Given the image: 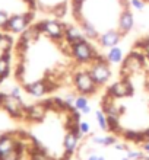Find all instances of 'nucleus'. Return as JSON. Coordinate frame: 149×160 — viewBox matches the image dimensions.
I'll return each mask as SVG.
<instances>
[{
    "label": "nucleus",
    "mask_w": 149,
    "mask_h": 160,
    "mask_svg": "<svg viewBox=\"0 0 149 160\" xmlns=\"http://www.w3.org/2000/svg\"><path fill=\"white\" fill-rule=\"evenodd\" d=\"M34 28L40 34H45L51 39H63L64 31L67 26L59 21H41L38 23H35Z\"/></svg>",
    "instance_id": "1"
},
{
    "label": "nucleus",
    "mask_w": 149,
    "mask_h": 160,
    "mask_svg": "<svg viewBox=\"0 0 149 160\" xmlns=\"http://www.w3.org/2000/svg\"><path fill=\"white\" fill-rule=\"evenodd\" d=\"M73 83L76 86V90L81 95H83V96H89V95L95 93L97 92V86H98L92 80L89 72H81V73H77V74H75Z\"/></svg>",
    "instance_id": "2"
},
{
    "label": "nucleus",
    "mask_w": 149,
    "mask_h": 160,
    "mask_svg": "<svg viewBox=\"0 0 149 160\" xmlns=\"http://www.w3.org/2000/svg\"><path fill=\"white\" fill-rule=\"evenodd\" d=\"M95 52H97V51L92 48V45H91L85 38L72 45L73 58L77 60L79 63H89V61H92Z\"/></svg>",
    "instance_id": "3"
},
{
    "label": "nucleus",
    "mask_w": 149,
    "mask_h": 160,
    "mask_svg": "<svg viewBox=\"0 0 149 160\" xmlns=\"http://www.w3.org/2000/svg\"><path fill=\"white\" fill-rule=\"evenodd\" d=\"M89 74L97 84H104L111 76L110 67H108V60L94 61V64L89 68Z\"/></svg>",
    "instance_id": "4"
},
{
    "label": "nucleus",
    "mask_w": 149,
    "mask_h": 160,
    "mask_svg": "<svg viewBox=\"0 0 149 160\" xmlns=\"http://www.w3.org/2000/svg\"><path fill=\"white\" fill-rule=\"evenodd\" d=\"M4 109L8 111L9 115H12L13 118H24L25 117V105H24V102L21 101V98H15L12 95H8L6 98V101L3 102V105H2Z\"/></svg>",
    "instance_id": "5"
},
{
    "label": "nucleus",
    "mask_w": 149,
    "mask_h": 160,
    "mask_svg": "<svg viewBox=\"0 0 149 160\" xmlns=\"http://www.w3.org/2000/svg\"><path fill=\"white\" fill-rule=\"evenodd\" d=\"M132 93H133V86L129 82L127 77H124L120 82H115L114 84H111L110 88L107 89V95L114 98V99H117V98H126L129 95H132Z\"/></svg>",
    "instance_id": "6"
},
{
    "label": "nucleus",
    "mask_w": 149,
    "mask_h": 160,
    "mask_svg": "<svg viewBox=\"0 0 149 160\" xmlns=\"http://www.w3.org/2000/svg\"><path fill=\"white\" fill-rule=\"evenodd\" d=\"M121 37H123V34L120 32V31H107V32H104L102 35H99V44H101L102 47H105V48H113V47H115L117 44L120 42V39H121Z\"/></svg>",
    "instance_id": "7"
},
{
    "label": "nucleus",
    "mask_w": 149,
    "mask_h": 160,
    "mask_svg": "<svg viewBox=\"0 0 149 160\" xmlns=\"http://www.w3.org/2000/svg\"><path fill=\"white\" fill-rule=\"evenodd\" d=\"M28 26L29 25L26 23L24 15H13V16L9 18V21H8V23H6V28H4V29L18 34V32H24Z\"/></svg>",
    "instance_id": "8"
},
{
    "label": "nucleus",
    "mask_w": 149,
    "mask_h": 160,
    "mask_svg": "<svg viewBox=\"0 0 149 160\" xmlns=\"http://www.w3.org/2000/svg\"><path fill=\"white\" fill-rule=\"evenodd\" d=\"M45 114H47V108L41 102L32 106H25V118L31 119V121H43Z\"/></svg>",
    "instance_id": "9"
},
{
    "label": "nucleus",
    "mask_w": 149,
    "mask_h": 160,
    "mask_svg": "<svg viewBox=\"0 0 149 160\" xmlns=\"http://www.w3.org/2000/svg\"><path fill=\"white\" fill-rule=\"evenodd\" d=\"M133 23H135V19H133L132 12L129 9H124L119 18V31L123 35L127 34L129 31L133 28Z\"/></svg>",
    "instance_id": "10"
},
{
    "label": "nucleus",
    "mask_w": 149,
    "mask_h": 160,
    "mask_svg": "<svg viewBox=\"0 0 149 160\" xmlns=\"http://www.w3.org/2000/svg\"><path fill=\"white\" fill-rule=\"evenodd\" d=\"M25 90L29 95L35 98H40L47 93V86H45V82L44 80H38V82H32V83H26L25 84Z\"/></svg>",
    "instance_id": "11"
},
{
    "label": "nucleus",
    "mask_w": 149,
    "mask_h": 160,
    "mask_svg": "<svg viewBox=\"0 0 149 160\" xmlns=\"http://www.w3.org/2000/svg\"><path fill=\"white\" fill-rule=\"evenodd\" d=\"M83 37H85L83 32H82L81 29L75 28V26H67L66 31H64V39H66L70 45H73V44L79 42L81 39H83Z\"/></svg>",
    "instance_id": "12"
},
{
    "label": "nucleus",
    "mask_w": 149,
    "mask_h": 160,
    "mask_svg": "<svg viewBox=\"0 0 149 160\" xmlns=\"http://www.w3.org/2000/svg\"><path fill=\"white\" fill-rule=\"evenodd\" d=\"M9 72H10V50L3 51V54L0 55V79H6L9 76Z\"/></svg>",
    "instance_id": "13"
},
{
    "label": "nucleus",
    "mask_w": 149,
    "mask_h": 160,
    "mask_svg": "<svg viewBox=\"0 0 149 160\" xmlns=\"http://www.w3.org/2000/svg\"><path fill=\"white\" fill-rule=\"evenodd\" d=\"M38 37H40V32L35 29L34 26H31V28H26V29L22 32L19 42H22L25 47H29V44H32L34 41H37Z\"/></svg>",
    "instance_id": "14"
},
{
    "label": "nucleus",
    "mask_w": 149,
    "mask_h": 160,
    "mask_svg": "<svg viewBox=\"0 0 149 160\" xmlns=\"http://www.w3.org/2000/svg\"><path fill=\"white\" fill-rule=\"evenodd\" d=\"M81 28H82V32H83V35H85L86 38H89V39H98L99 38L97 28H95L91 22L86 21V19H82L81 21Z\"/></svg>",
    "instance_id": "15"
},
{
    "label": "nucleus",
    "mask_w": 149,
    "mask_h": 160,
    "mask_svg": "<svg viewBox=\"0 0 149 160\" xmlns=\"http://www.w3.org/2000/svg\"><path fill=\"white\" fill-rule=\"evenodd\" d=\"M15 141H16V138L10 134L0 135V152L8 153L9 150H12V148L15 147Z\"/></svg>",
    "instance_id": "16"
},
{
    "label": "nucleus",
    "mask_w": 149,
    "mask_h": 160,
    "mask_svg": "<svg viewBox=\"0 0 149 160\" xmlns=\"http://www.w3.org/2000/svg\"><path fill=\"white\" fill-rule=\"evenodd\" d=\"M107 131L113 132V134H123V128L120 125V119L119 117H107Z\"/></svg>",
    "instance_id": "17"
},
{
    "label": "nucleus",
    "mask_w": 149,
    "mask_h": 160,
    "mask_svg": "<svg viewBox=\"0 0 149 160\" xmlns=\"http://www.w3.org/2000/svg\"><path fill=\"white\" fill-rule=\"evenodd\" d=\"M107 60H108L110 63H114V64L121 63V60H123V50L117 45L110 48L108 52H107Z\"/></svg>",
    "instance_id": "18"
},
{
    "label": "nucleus",
    "mask_w": 149,
    "mask_h": 160,
    "mask_svg": "<svg viewBox=\"0 0 149 160\" xmlns=\"http://www.w3.org/2000/svg\"><path fill=\"white\" fill-rule=\"evenodd\" d=\"M77 141H79V138L76 135H73L72 132H67L64 135V150L75 153V150L77 148Z\"/></svg>",
    "instance_id": "19"
},
{
    "label": "nucleus",
    "mask_w": 149,
    "mask_h": 160,
    "mask_svg": "<svg viewBox=\"0 0 149 160\" xmlns=\"http://www.w3.org/2000/svg\"><path fill=\"white\" fill-rule=\"evenodd\" d=\"M29 160H57L47 154L45 148H38V150H29Z\"/></svg>",
    "instance_id": "20"
},
{
    "label": "nucleus",
    "mask_w": 149,
    "mask_h": 160,
    "mask_svg": "<svg viewBox=\"0 0 149 160\" xmlns=\"http://www.w3.org/2000/svg\"><path fill=\"white\" fill-rule=\"evenodd\" d=\"M95 118L98 121V125L102 131H107V115L102 111H95Z\"/></svg>",
    "instance_id": "21"
},
{
    "label": "nucleus",
    "mask_w": 149,
    "mask_h": 160,
    "mask_svg": "<svg viewBox=\"0 0 149 160\" xmlns=\"http://www.w3.org/2000/svg\"><path fill=\"white\" fill-rule=\"evenodd\" d=\"M66 9H67V6L64 3L61 4H57V6H54V8L51 9V12L54 13L56 18H63L64 15H66Z\"/></svg>",
    "instance_id": "22"
},
{
    "label": "nucleus",
    "mask_w": 149,
    "mask_h": 160,
    "mask_svg": "<svg viewBox=\"0 0 149 160\" xmlns=\"http://www.w3.org/2000/svg\"><path fill=\"white\" fill-rule=\"evenodd\" d=\"M89 105V102H88V98L83 96V95H81V96L76 98V101H75V108L79 111H82L85 106Z\"/></svg>",
    "instance_id": "23"
},
{
    "label": "nucleus",
    "mask_w": 149,
    "mask_h": 160,
    "mask_svg": "<svg viewBox=\"0 0 149 160\" xmlns=\"http://www.w3.org/2000/svg\"><path fill=\"white\" fill-rule=\"evenodd\" d=\"M12 44H13V39L10 37H8V35H3V38L0 41V48L3 51H8V50H10Z\"/></svg>",
    "instance_id": "24"
},
{
    "label": "nucleus",
    "mask_w": 149,
    "mask_h": 160,
    "mask_svg": "<svg viewBox=\"0 0 149 160\" xmlns=\"http://www.w3.org/2000/svg\"><path fill=\"white\" fill-rule=\"evenodd\" d=\"M127 157L130 160H143V154L141 152H133V150H129L127 152Z\"/></svg>",
    "instance_id": "25"
},
{
    "label": "nucleus",
    "mask_w": 149,
    "mask_h": 160,
    "mask_svg": "<svg viewBox=\"0 0 149 160\" xmlns=\"http://www.w3.org/2000/svg\"><path fill=\"white\" fill-rule=\"evenodd\" d=\"M9 18L10 16H8V13L0 10V28H6V23H8Z\"/></svg>",
    "instance_id": "26"
},
{
    "label": "nucleus",
    "mask_w": 149,
    "mask_h": 160,
    "mask_svg": "<svg viewBox=\"0 0 149 160\" xmlns=\"http://www.w3.org/2000/svg\"><path fill=\"white\" fill-rule=\"evenodd\" d=\"M79 128H81V131H82V134H83V135H85V134H89V130H91V128H89V124H88V122H85V121H83V122H79Z\"/></svg>",
    "instance_id": "27"
},
{
    "label": "nucleus",
    "mask_w": 149,
    "mask_h": 160,
    "mask_svg": "<svg viewBox=\"0 0 149 160\" xmlns=\"http://www.w3.org/2000/svg\"><path fill=\"white\" fill-rule=\"evenodd\" d=\"M130 4H132L135 9H137V10H142L143 6H145L143 0H130Z\"/></svg>",
    "instance_id": "28"
},
{
    "label": "nucleus",
    "mask_w": 149,
    "mask_h": 160,
    "mask_svg": "<svg viewBox=\"0 0 149 160\" xmlns=\"http://www.w3.org/2000/svg\"><path fill=\"white\" fill-rule=\"evenodd\" d=\"M34 16H35L34 10H29L28 13H25V15H24V18H25V21H26V23H28V25H29L31 22L34 21Z\"/></svg>",
    "instance_id": "29"
},
{
    "label": "nucleus",
    "mask_w": 149,
    "mask_h": 160,
    "mask_svg": "<svg viewBox=\"0 0 149 160\" xmlns=\"http://www.w3.org/2000/svg\"><path fill=\"white\" fill-rule=\"evenodd\" d=\"M24 72H25V66H24V63L18 64V68H16V79H21L22 74H24Z\"/></svg>",
    "instance_id": "30"
},
{
    "label": "nucleus",
    "mask_w": 149,
    "mask_h": 160,
    "mask_svg": "<svg viewBox=\"0 0 149 160\" xmlns=\"http://www.w3.org/2000/svg\"><path fill=\"white\" fill-rule=\"evenodd\" d=\"M64 101H66V103H67L70 108H73V106H75V101H76V98L73 96V95H69V96H66Z\"/></svg>",
    "instance_id": "31"
},
{
    "label": "nucleus",
    "mask_w": 149,
    "mask_h": 160,
    "mask_svg": "<svg viewBox=\"0 0 149 160\" xmlns=\"http://www.w3.org/2000/svg\"><path fill=\"white\" fill-rule=\"evenodd\" d=\"M10 95H12V96H15V98H21V89H19V88H12Z\"/></svg>",
    "instance_id": "32"
},
{
    "label": "nucleus",
    "mask_w": 149,
    "mask_h": 160,
    "mask_svg": "<svg viewBox=\"0 0 149 160\" xmlns=\"http://www.w3.org/2000/svg\"><path fill=\"white\" fill-rule=\"evenodd\" d=\"M92 143L104 146V137H92Z\"/></svg>",
    "instance_id": "33"
},
{
    "label": "nucleus",
    "mask_w": 149,
    "mask_h": 160,
    "mask_svg": "<svg viewBox=\"0 0 149 160\" xmlns=\"http://www.w3.org/2000/svg\"><path fill=\"white\" fill-rule=\"evenodd\" d=\"M86 160H105L102 156H98V154H91V156L86 157Z\"/></svg>",
    "instance_id": "34"
},
{
    "label": "nucleus",
    "mask_w": 149,
    "mask_h": 160,
    "mask_svg": "<svg viewBox=\"0 0 149 160\" xmlns=\"http://www.w3.org/2000/svg\"><path fill=\"white\" fill-rule=\"evenodd\" d=\"M6 98H8V95L6 93H3V92H0V106L3 105V102L6 101Z\"/></svg>",
    "instance_id": "35"
},
{
    "label": "nucleus",
    "mask_w": 149,
    "mask_h": 160,
    "mask_svg": "<svg viewBox=\"0 0 149 160\" xmlns=\"http://www.w3.org/2000/svg\"><path fill=\"white\" fill-rule=\"evenodd\" d=\"M91 112V106L88 105V106H85V108H83V109L81 111V114H83V115H88Z\"/></svg>",
    "instance_id": "36"
},
{
    "label": "nucleus",
    "mask_w": 149,
    "mask_h": 160,
    "mask_svg": "<svg viewBox=\"0 0 149 160\" xmlns=\"http://www.w3.org/2000/svg\"><path fill=\"white\" fill-rule=\"evenodd\" d=\"M3 156H4V153L0 152V160H3Z\"/></svg>",
    "instance_id": "37"
},
{
    "label": "nucleus",
    "mask_w": 149,
    "mask_h": 160,
    "mask_svg": "<svg viewBox=\"0 0 149 160\" xmlns=\"http://www.w3.org/2000/svg\"><path fill=\"white\" fill-rule=\"evenodd\" d=\"M121 160H130V159H129V157H126V159H121Z\"/></svg>",
    "instance_id": "38"
},
{
    "label": "nucleus",
    "mask_w": 149,
    "mask_h": 160,
    "mask_svg": "<svg viewBox=\"0 0 149 160\" xmlns=\"http://www.w3.org/2000/svg\"><path fill=\"white\" fill-rule=\"evenodd\" d=\"M79 2H82V3H83V2H85V0H79Z\"/></svg>",
    "instance_id": "39"
},
{
    "label": "nucleus",
    "mask_w": 149,
    "mask_h": 160,
    "mask_svg": "<svg viewBox=\"0 0 149 160\" xmlns=\"http://www.w3.org/2000/svg\"><path fill=\"white\" fill-rule=\"evenodd\" d=\"M0 83H2V79H0Z\"/></svg>",
    "instance_id": "40"
}]
</instances>
